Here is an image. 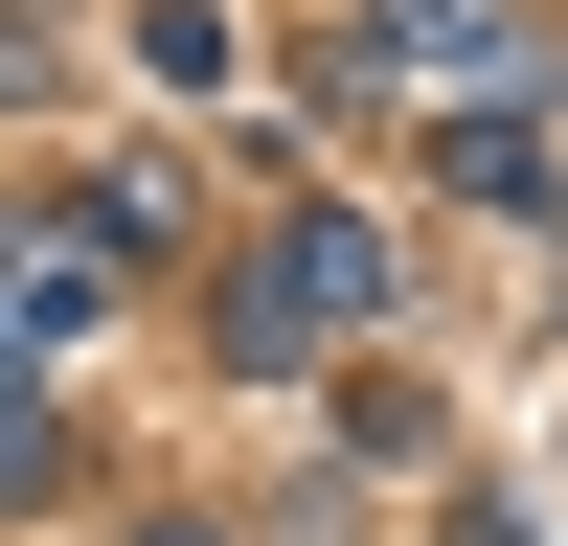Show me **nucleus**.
I'll use <instances>...</instances> for the list:
<instances>
[{
  "instance_id": "nucleus-1",
  "label": "nucleus",
  "mask_w": 568,
  "mask_h": 546,
  "mask_svg": "<svg viewBox=\"0 0 568 546\" xmlns=\"http://www.w3.org/2000/svg\"><path fill=\"white\" fill-rule=\"evenodd\" d=\"M387 296H409V273H387V228H364V205H296L251 273H227V364H251V387H296V364H342Z\"/></svg>"
},
{
  "instance_id": "nucleus-2",
  "label": "nucleus",
  "mask_w": 568,
  "mask_h": 546,
  "mask_svg": "<svg viewBox=\"0 0 568 546\" xmlns=\"http://www.w3.org/2000/svg\"><path fill=\"white\" fill-rule=\"evenodd\" d=\"M364 69L433 91V114H500V91H546L568 46H524V0H364Z\"/></svg>"
},
{
  "instance_id": "nucleus-3",
  "label": "nucleus",
  "mask_w": 568,
  "mask_h": 546,
  "mask_svg": "<svg viewBox=\"0 0 568 546\" xmlns=\"http://www.w3.org/2000/svg\"><path fill=\"white\" fill-rule=\"evenodd\" d=\"M91 251H114L91 205H45V228H23V364H69V318H91Z\"/></svg>"
},
{
  "instance_id": "nucleus-4",
  "label": "nucleus",
  "mask_w": 568,
  "mask_h": 546,
  "mask_svg": "<svg viewBox=\"0 0 568 546\" xmlns=\"http://www.w3.org/2000/svg\"><path fill=\"white\" fill-rule=\"evenodd\" d=\"M433 182H455V205H546V136L524 114H433Z\"/></svg>"
},
{
  "instance_id": "nucleus-5",
  "label": "nucleus",
  "mask_w": 568,
  "mask_h": 546,
  "mask_svg": "<svg viewBox=\"0 0 568 546\" xmlns=\"http://www.w3.org/2000/svg\"><path fill=\"white\" fill-rule=\"evenodd\" d=\"M136 546H205V524H136Z\"/></svg>"
},
{
  "instance_id": "nucleus-6",
  "label": "nucleus",
  "mask_w": 568,
  "mask_h": 546,
  "mask_svg": "<svg viewBox=\"0 0 568 546\" xmlns=\"http://www.w3.org/2000/svg\"><path fill=\"white\" fill-rule=\"evenodd\" d=\"M546 91H568V69H546Z\"/></svg>"
}]
</instances>
